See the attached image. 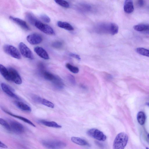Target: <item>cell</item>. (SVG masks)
<instances>
[{
    "instance_id": "obj_2",
    "label": "cell",
    "mask_w": 149,
    "mask_h": 149,
    "mask_svg": "<svg viewBox=\"0 0 149 149\" xmlns=\"http://www.w3.org/2000/svg\"><path fill=\"white\" fill-rule=\"evenodd\" d=\"M42 143L47 149H63L66 146L64 142L57 140H44Z\"/></svg>"
},
{
    "instance_id": "obj_38",
    "label": "cell",
    "mask_w": 149,
    "mask_h": 149,
    "mask_svg": "<svg viewBox=\"0 0 149 149\" xmlns=\"http://www.w3.org/2000/svg\"><path fill=\"white\" fill-rule=\"evenodd\" d=\"M146 104L149 107V102L147 103Z\"/></svg>"
},
{
    "instance_id": "obj_14",
    "label": "cell",
    "mask_w": 149,
    "mask_h": 149,
    "mask_svg": "<svg viewBox=\"0 0 149 149\" xmlns=\"http://www.w3.org/2000/svg\"><path fill=\"white\" fill-rule=\"evenodd\" d=\"M123 8L124 11L127 13L130 14L133 12L134 6L132 1L125 0L124 2Z\"/></svg>"
},
{
    "instance_id": "obj_6",
    "label": "cell",
    "mask_w": 149,
    "mask_h": 149,
    "mask_svg": "<svg viewBox=\"0 0 149 149\" xmlns=\"http://www.w3.org/2000/svg\"><path fill=\"white\" fill-rule=\"evenodd\" d=\"M22 55L24 57L32 59L34 58L33 53L30 49L23 42H20L19 45Z\"/></svg>"
},
{
    "instance_id": "obj_31",
    "label": "cell",
    "mask_w": 149,
    "mask_h": 149,
    "mask_svg": "<svg viewBox=\"0 0 149 149\" xmlns=\"http://www.w3.org/2000/svg\"><path fill=\"white\" fill-rule=\"evenodd\" d=\"M40 18L44 22L46 23H49L50 21V18L45 14H42L40 15Z\"/></svg>"
},
{
    "instance_id": "obj_26",
    "label": "cell",
    "mask_w": 149,
    "mask_h": 149,
    "mask_svg": "<svg viewBox=\"0 0 149 149\" xmlns=\"http://www.w3.org/2000/svg\"><path fill=\"white\" fill-rule=\"evenodd\" d=\"M0 124L8 131L11 132L10 125L6 121L2 118H0Z\"/></svg>"
},
{
    "instance_id": "obj_10",
    "label": "cell",
    "mask_w": 149,
    "mask_h": 149,
    "mask_svg": "<svg viewBox=\"0 0 149 149\" xmlns=\"http://www.w3.org/2000/svg\"><path fill=\"white\" fill-rule=\"evenodd\" d=\"M1 86L3 91L8 95L12 97L19 99V97L14 92L13 89L9 86L6 84L2 83Z\"/></svg>"
},
{
    "instance_id": "obj_16",
    "label": "cell",
    "mask_w": 149,
    "mask_h": 149,
    "mask_svg": "<svg viewBox=\"0 0 149 149\" xmlns=\"http://www.w3.org/2000/svg\"><path fill=\"white\" fill-rule=\"evenodd\" d=\"M3 111L5 112L6 113L8 114V115H10V116H12L13 117L19 119L24 122L29 124V125L33 126V127H36L35 125L30 120H29V119L26 118L24 117H22V116H18L17 115H15L12 113L7 111V110H3Z\"/></svg>"
},
{
    "instance_id": "obj_7",
    "label": "cell",
    "mask_w": 149,
    "mask_h": 149,
    "mask_svg": "<svg viewBox=\"0 0 149 149\" xmlns=\"http://www.w3.org/2000/svg\"><path fill=\"white\" fill-rule=\"evenodd\" d=\"M11 132L16 134H20L24 130V126L20 123L15 120H10L9 123Z\"/></svg>"
},
{
    "instance_id": "obj_20",
    "label": "cell",
    "mask_w": 149,
    "mask_h": 149,
    "mask_svg": "<svg viewBox=\"0 0 149 149\" xmlns=\"http://www.w3.org/2000/svg\"><path fill=\"white\" fill-rule=\"evenodd\" d=\"M58 26L66 30L72 31L74 30L73 26L69 23L59 21L57 23Z\"/></svg>"
},
{
    "instance_id": "obj_25",
    "label": "cell",
    "mask_w": 149,
    "mask_h": 149,
    "mask_svg": "<svg viewBox=\"0 0 149 149\" xmlns=\"http://www.w3.org/2000/svg\"><path fill=\"white\" fill-rule=\"evenodd\" d=\"M118 25L114 23H110V34L114 35L117 34L118 31Z\"/></svg>"
},
{
    "instance_id": "obj_3",
    "label": "cell",
    "mask_w": 149,
    "mask_h": 149,
    "mask_svg": "<svg viewBox=\"0 0 149 149\" xmlns=\"http://www.w3.org/2000/svg\"><path fill=\"white\" fill-rule=\"evenodd\" d=\"M90 136L100 141H104L107 139L106 136L100 130L96 128H91L87 132Z\"/></svg>"
},
{
    "instance_id": "obj_19",
    "label": "cell",
    "mask_w": 149,
    "mask_h": 149,
    "mask_svg": "<svg viewBox=\"0 0 149 149\" xmlns=\"http://www.w3.org/2000/svg\"><path fill=\"white\" fill-rule=\"evenodd\" d=\"M52 83L54 86L58 89H62L64 87V84L62 79L57 76Z\"/></svg>"
},
{
    "instance_id": "obj_29",
    "label": "cell",
    "mask_w": 149,
    "mask_h": 149,
    "mask_svg": "<svg viewBox=\"0 0 149 149\" xmlns=\"http://www.w3.org/2000/svg\"><path fill=\"white\" fill-rule=\"evenodd\" d=\"M41 104L51 108H54V105L53 103L45 99H42Z\"/></svg>"
},
{
    "instance_id": "obj_33",
    "label": "cell",
    "mask_w": 149,
    "mask_h": 149,
    "mask_svg": "<svg viewBox=\"0 0 149 149\" xmlns=\"http://www.w3.org/2000/svg\"><path fill=\"white\" fill-rule=\"evenodd\" d=\"M68 79L70 82L73 85H75L76 81L74 77L72 75L70 74L68 75Z\"/></svg>"
},
{
    "instance_id": "obj_18",
    "label": "cell",
    "mask_w": 149,
    "mask_h": 149,
    "mask_svg": "<svg viewBox=\"0 0 149 149\" xmlns=\"http://www.w3.org/2000/svg\"><path fill=\"white\" fill-rule=\"evenodd\" d=\"M39 122L46 126L55 128H61V126L54 121H49L43 120H40Z\"/></svg>"
},
{
    "instance_id": "obj_23",
    "label": "cell",
    "mask_w": 149,
    "mask_h": 149,
    "mask_svg": "<svg viewBox=\"0 0 149 149\" xmlns=\"http://www.w3.org/2000/svg\"><path fill=\"white\" fill-rule=\"evenodd\" d=\"M137 119L139 123L141 125L145 124L146 117L144 113L142 111L139 112L137 116Z\"/></svg>"
},
{
    "instance_id": "obj_37",
    "label": "cell",
    "mask_w": 149,
    "mask_h": 149,
    "mask_svg": "<svg viewBox=\"0 0 149 149\" xmlns=\"http://www.w3.org/2000/svg\"><path fill=\"white\" fill-rule=\"evenodd\" d=\"M147 139L149 141V134H148L147 135Z\"/></svg>"
},
{
    "instance_id": "obj_17",
    "label": "cell",
    "mask_w": 149,
    "mask_h": 149,
    "mask_svg": "<svg viewBox=\"0 0 149 149\" xmlns=\"http://www.w3.org/2000/svg\"><path fill=\"white\" fill-rule=\"evenodd\" d=\"M71 140L73 142L79 145L82 146L89 145L88 143L86 140L79 137L72 136L71 137Z\"/></svg>"
},
{
    "instance_id": "obj_11",
    "label": "cell",
    "mask_w": 149,
    "mask_h": 149,
    "mask_svg": "<svg viewBox=\"0 0 149 149\" xmlns=\"http://www.w3.org/2000/svg\"><path fill=\"white\" fill-rule=\"evenodd\" d=\"M134 29L135 31L143 33L149 35V24H141L135 25Z\"/></svg>"
},
{
    "instance_id": "obj_35",
    "label": "cell",
    "mask_w": 149,
    "mask_h": 149,
    "mask_svg": "<svg viewBox=\"0 0 149 149\" xmlns=\"http://www.w3.org/2000/svg\"><path fill=\"white\" fill-rule=\"evenodd\" d=\"M144 4V1L143 0H139L137 2V5L139 7H142Z\"/></svg>"
},
{
    "instance_id": "obj_12",
    "label": "cell",
    "mask_w": 149,
    "mask_h": 149,
    "mask_svg": "<svg viewBox=\"0 0 149 149\" xmlns=\"http://www.w3.org/2000/svg\"><path fill=\"white\" fill-rule=\"evenodd\" d=\"M9 18L13 22L19 25L23 29L26 31H28L30 29L29 27L26 22L22 19L12 16H10L9 17Z\"/></svg>"
},
{
    "instance_id": "obj_1",
    "label": "cell",
    "mask_w": 149,
    "mask_h": 149,
    "mask_svg": "<svg viewBox=\"0 0 149 149\" xmlns=\"http://www.w3.org/2000/svg\"><path fill=\"white\" fill-rule=\"evenodd\" d=\"M127 135L124 132H120L116 136L113 143V149H124L128 141Z\"/></svg>"
},
{
    "instance_id": "obj_24",
    "label": "cell",
    "mask_w": 149,
    "mask_h": 149,
    "mask_svg": "<svg viewBox=\"0 0 149 149\" xmlns=\"http://www.w3.org/2000/svg\"><path fill=\"white\" fill-rule=\"evenodd\" d=\"M136 51L139 54L149 57V49L143 47H138L136 49Z\"/></svg>"
},
{
    "instance_id": "obj_8",
    "label": "cell",
    "mask_w": 149,
    "mask_h": 149,
    "mask_svg": "<svg viewBox=\"0 0 149 149\" xmlns=\"http://www.w3.org/2000/svg\"><path fill=\"white\" fill-rule=\"evenodd\" d=\"M8 69L9 73L10 81L17 84H21L22 83V80L17 70L11 67L9 68Z\"/></svg>"
},
{
    "instance_id": "obj_21",
    "label": "cell",
    "mask_w": 149,
    "mask_h": 149,
    "mask_svg": "<svg viewBox=\"0 0 149 149\" xmlns=\"http://www.w3.org/2000/svg\"><path fill=\"white\" fill-rule=\"evenodd\" d=\"M0 72L1 75L6 80L10 81L9 73L8 69L1 64L0 65Z\"/></svg>"
},
{
    "instance_id": "obj_9",
    "label": "cell",
    "mask_w": 149,
    "mask_h": 149,
    "mask_svg": "<svg viewBox=\"0 0 149 149\" xmlns=\"http://www.w3.org/2000/svg\"><path fill=\"white\" fill-rule=\"evenodd\" d=\"M27 41L30 44L35 45L40 43L42 40L41 35L37 33H32L28 35L26 37Z\"/></svg>"
},
{
    "instance_id": "obj_39",
    "label": "cell",
    "mask_w": 149,
    "mask_h": 149,
    "mask_svg": "<svg viewBox=\"0 0 149 149\" xmlns=\"http://www.w3.org/2000/svg\"><path fill=\"white\" fill-rule=\"evenodd\" d=\"M146 149H149V148L147 147L146 148Z\"/></svg>"
},
{
    "instance_id": "obj_32",
    "label": "cell",
    "mask_w": 149,
    "mask_h": 149,
    "mask_svg": "<svg viewBox=\"0 0 149 149\" xmlns=\"http://www.w3.org/2000/svg\"><path fill=\"white\" fill-rule=\"evenodd\" d=\"M62 45V43L59 41H56L54 42L52 44V46L55 48H60Z\"/></svg>"
},
{
    "instance_id": "obj_4",
    "label": "cell",
    "mask_w": 149,
    "mask_h": 149,
    "mask_svg": "<svg viewBox=\"0 0 149 149\" xmlns=\"http://www.w3.org/2000/svg\"><path fill=\"white\" fill-rule=\"evenodd\" d=\"M3 49L6 54L14 58L19 59L21 58L18 50L13 45L8 44L4 45Z\"/></svg>"
},
{
    "instance_id": "obj_5",
    "label": "cell",
    "mask_w": 149,
    "mask_h": 149,
    "mask_svg": "<svg viewBox=\"0 0 149 149\" xmlns=\"http://www.w3.org/2000/svg\"><path fill=\"white\" fill-rule=\"evenodd\" d=\"M36 27L44 33L49 35H53L55 34L53 29L49 26L44 24L39 20L35 23Z\"/></svg>"
},
{
    "instance_id": "obj_15",
    "label": "cell",
    "mask_w": 149,
    "mask_h": 149,
    "mask_svg": "<svg viewBox=\"0 0 149 149\" xmlns=\"http://www.w3.org/2000/svg\"><path fill=\"white\" fill-rule=\"evenodd\" d=\"M14 103L18 108L23 111L30 112L31 111L30 107L24 102L21 101H16Z\"/></svg>"
},
{
    "instance_id": "obj_34",
    "label": "cell",
    "mask_w": 149,
    "mask_h": 149,
    "mask_svg": "<svg viewBox=\"0 0 149 149\" xmlns=\"http://www.w3.org/2000/svg\"><path fill=\"white\" fill-rule=\"evenodd\" d=\"M69 55L70 56L72 57L73 58H75L78 60H80L81 59V58L80 56L76 54L71 53Z\"/></svg>"
},
{
    "instance_id": "obj_28",
    "label": "cell",
    "mask_w": 149,
    "mask_h": 149,
    "mask_svg": "<svg viewBox=\"0 0 149 149\" xmlns=\"http://www.w3.org/2000/svg\"><path fill=\"white\" fill-rule=\"evenodd\" d=\"M55 2L59 5L65 8H68L70 5L68 2L65 0H55Z\"/></svg>"
},
{
    "instance_id": "obj_30",
    "label": "cell",
    "mask_w": 149,
    "mask_h": 149,
    "mask_svg": "<svg viewBox=\"0 0 149 149\" xmlns=\"http://www.w3.org/2000/svg\"><path fill=\"white\" fill-rule=\"evenodd\" d=\"M32 99L35 102L41 104L42 98L37 95H34L32 96Z\"/></svg>"
},
{
    "instance_id": "obj_27",
    "label": "cell",
    "mask_w": 149,
    "mask_h": 149,
    "mask_svg": "<svg viewBox=\"0 0 149 149\" xmlns=\"http://www.w3.org/2000/svg\"><path fill=\"white\" fill-rule=\"evenodd\" d=\"M65 66L70 72L74 73H77L79 72V69L77 67L73 66L69 63H66Z\"/></svg>"
},
{
    "instance_id": "obj_22",
    "label": "cell",
    "mask_w": 149,
    "mask_h": 149,
    "mask_svg": "<svg viewBox=\"0 0 149 149\" xmlns=\"http://www.w3.org/2000/svg\"><path fill=\"white\" fill-rule=\"evenodd\" d=\"M25 17L27 21L30 24L34 26L38 20L32 14L30 13H26L25 14Z\"/></svg>"
},
{
    "instance_id": "obj_36",
    "label": "cell",
    "mask_w": 149,
    "mask_h": 149,
    "mask_svg": "<svg viewBox=\"0 0 149 149\" xmlns=\"http://www.w3.org/2000/svg\"><path fill=\"white\" fill-rule=\"evenodd\" d=\"M0 146L1 147L3 148H7V146L4 143L0 141Z\"/></svg>"
},
{
    "instance_id": "obj_13",
    "label": "cell",
    "mask_w": 149,
    "mask_h": 149,
    "mask_svg": "<svg viewBox=\"0 0 149 149\" xmlns=\"http://www.w3.org/2000/svg\"><path fill=\"white\" fill-rule=\"evenodd\" d=\"M34 52L41 58L45 60L49 59V55L47 51L43 48L37 46L34 48Z\"/></svg>"
}]
</instances>
